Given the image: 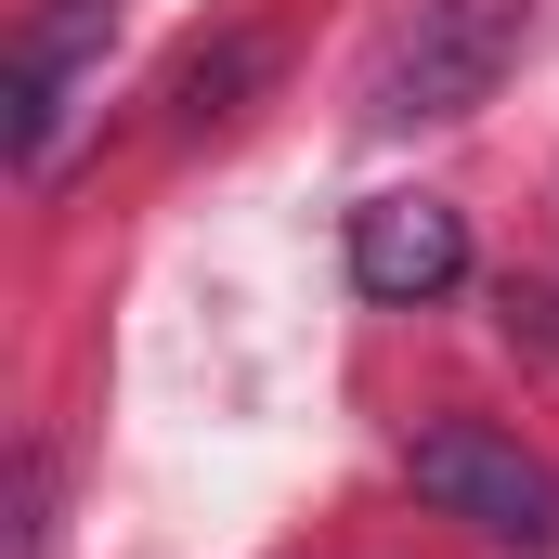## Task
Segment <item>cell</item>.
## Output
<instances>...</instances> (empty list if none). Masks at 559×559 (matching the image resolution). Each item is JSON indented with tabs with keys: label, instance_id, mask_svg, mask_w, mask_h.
Wrapping results in <instances>:
<instances>
[{
	"label": "cell",
	"instance_id": "obj_1",
	"mask_svg": "<svg viewBox=\"0 0 559 559\" xmlns=\"http://www.w3.org/2000/svg\"><path fill=\"white\" fill-rule=\"evenodd\" d=\"M404 468H417V495L442 521H468V534H508V547H559V468L547 455H521L508 429L481 417H429L404 442Z\"/></svg>",
	"mask_w": 559,
	"mask_h": 559
},
{
	"label": "cell",
	"instance_id": "obj_2",
	"mask_svg": "<svg viewBox=\"0 0 559 559\" xmlns=\"http://www.w3.org/2000/svg\"><path fill=\"white\" fill-rule=\"evenodd\" d=\"M534 0H417L404 52L378 66V118H468L508 66H521Z\"/></svg>",
	"mask_w": 559,
	"mask_h": 559
},
{
	"label": "cell",
	"instance_id": "obj_4",
	"mask_svg": "<svg viewBox=\"0 0 559 559\" xmlns=\"http://www.w3.org/2000/svg\"><path fill=\"white\" fill-rule=\"evenodd\" d=\"M92 0H66L39 39H26V66H13V169H52V131H66V92H79V52H92Z\"/></svg>",
	"mask_w": 559,
	"mask_h": 559
},
{
	"label": "cell",
	"instance_id": "obj_3",
	"mask_svg": "<svg viewBox=\"0 0 559 559\" xmlns=\"http://www.w3.org/2000/svg\"><path fill=\"white\" fill-rule=\"evenodd\" d=\"M468 274V222L442 195H365L352 209V286L365 299H442Z\"/></svg>",
	"mask_w": 559,
	"mask_h": 559
}]
</instances>
